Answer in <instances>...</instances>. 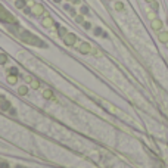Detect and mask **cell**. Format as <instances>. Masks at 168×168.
<instances>
[{
    "instance_id": "20",
    "label": "cell",
    "mask_w": 168,
    "mask_h": 168,
    "mask_svg": "<svg viewBox=\"0 0 168 168\" xmlns=\"http://www.w3.org/2000/svg\"><path fill=\"white\" fill-rule=\"evenodd\" d=\"M0 102H2V96H0Z\"/></svg>"
},
{
    "instance_id": "6",
    "label": "cell",
    "mask_w": 168,
    "mask_h": 168,
    "mask_svg": "<svg viewBox=\"0 0 168 168\" xmlns=\"http://www.w3.org/2000/svg\"><path fill=\"white\" fill-rule=\"evenodd\" d=\"M158 40H159L161 43L167 44V43H168V31H164V30L158 31Z\"/></svg>"
},
{
    "instance_id": "17",
    "label": "cell",
    "mask_w": 168,
    "mask_h": 168,
    "mask_svg": "<svg viewBox=\"0 0 168 168\" xmlns=\"http://www.w3.org/2000/svg\"><path fill=\"white\" fill-rule=\"evenodd\" d=\"M9 111H10V114H12V115H16V109H14V108H10Z\"/></svg>"
},
{
    "instance_id": "5",
    "label": "cell",
    "mask_w": 168,
    "mask_h": 168,
    "mask_svg": "<svg viewBox=\"0 0 168 168\" xmlns=\"http://www.w3.org/2000/svg\"><path fill=\"white\" fill-rule=\"evenodd\" d=\"M41 24L44 25L46 28H53L55 27V22H53V19H52L47 14H46V16L43 18V21H41Z\"/></svg>"
},
{
    "instance_id": "1",
    "label": "cell",
    "mask_w": 168,
    "mask_h": 168,
    "mask_svg": "<svg viewBox=\"0 0 168 168\" xmlns=\"http://www.w3.org/2000/svg\"><path fill=\"white\" fill-rule=\"evenodd\" d=\"M31 12H33L35 16H43V15H46V9H44V6L41 3H33Z\"/></svg>"
},
{
    "instance_id": "16",
    "label": "cell",
    "mask_w": 168,
    "mask_h": 168,
    "mask_svg": "<svg viewBox=\"0 0 168 168\" xmlns=\"http://www.w3.org/2000/svg\"><path fill=\"white\" fill-rule=\"evenodd\" d=\"M0 168H9V164L7 162H0Z\"/></svg>"
},
{
    "instance_id": "8",
    "label": "cell",
    "mask_w": 168,
    "mask_h": 168,
    "mask_svg": "<svg viewBox=\"0 0 168 168\" xmlns=\"http://www.w3.org/2000/svg\"><path fill=\"white\" fill-rule=\"evenodd\" d=\"M10 108H12V106H10V102L2 99V102H0V109H2V111H9Z\"/></svg>"
},
{
    "instance_id": "15",
    "label": "cell",
    "mask_w": 168,
    "mask_h": 168,
    "mask_svg": "<svg viewBox=\"0 0 168 168\" xmlns=\"http://www.w3.org/2000/svg\"><path fill=\"white\" fill-rule=\"evenodd\" d=\"M24 80L27 81V83H33V80H34V78H33L31 75H25V77H24Z\"/></svg>"
},
{
    "instance_id": "7",
    "label": "cell",
    "mask_w": 168,
    "mask_h": 168,
    "mask_svg": "<svg viewBox=\"0 0 168 168\" xmlns=\"http://www.w3.org/2000/svg\"><path fill=\"white\" fill-rule=\"evenodd\" d=\"M43 96H44L46 100H53V102H56L55 95H53V92H52L50 88H46V90H44V92H43Z\"/></svg>"
},
{
    "instance_id": "12",
    "label": "cell",
    "mask_w": 168,
    "mask_h": 168,
    "mask_svg": "<svg viewBox=\"0 0 168 168\" xmlns=\"http://www.w3.org/2000/svg\"><path fill=\"white\" fill-rule=\"evenodd\" d=\"M115 10L122 12V10H124V5H122L121 2H117V3H115Z\"/></svg>"
},
{
    "instance_id": "3",
    "label": "cell",
    "mask_w": 168,
    "mask_h": 168,
    "mask_svg": "<svg viewBox=\"0 0 168 168\" xmlns=\"http://www.w3.org/2000/svg\"><path fill=\"white\" fill-rule=\"evenodd\" d=\"M92 50H93V47L90 46L88 43H86V41H83V43L78 46V52H80V53H83V55H88V53H92Z\"/></svg>"
},
{
    "instance_id": "19",
    "label": "cell",
    "mask_w": 168,
    "mask_h": 168,
    "mask_svg": "<svg viewBox=\"0 0 168 168\" xmlns=\"http://www.w3.org/2000/svg\"><path fill=\"white\" fill-rule=\"evenodd\" d=\"M15 168H24V167H21V165H16V167H15Z\"/></svg>"
},
{
    "instance_id": "18",
    "label": "cell",
    "mask_w": 168,
    "mask_h": 168,
    "mask_svg": "<svg viewBox=\"0 0 168 168\" xmlns=\"http://www.w3.org/2000/svg\"><path fill=\"white\" fill-rule=\"evenodd\" d=\"M148 3H153V2H156V0H146Z\"/></svg>"
},
{
    "instance_id": "21",
    "label": "cell",
    "mask_w": 168,
    "mask_h": 168,
    "mask_svg": "<svg viewBox=\"0 0 168 168\" xmlns=\"http://www.w3.org/2000/svg\"><path fill=\"white\" fill-rule=\"evenodd\" d=\"M167 47H168V43H167Z\"/></svg>"
},
{
    "instance_id": "2",
    "label": "cell",
    "mask_w": 168,
    "mask_h": 168,
    "mask_svg": "<svg viewBox=\"0 0 168 168\" xmlns=\"http://www.w3.org/2000/svg\"><path fill=\"white\" fill-rule=\"evenodd\" d=\"M75 41H77V35L74 34V33H68L65 37H63V43H65V46H74L75 44Z\"/></svg>"
},
{
    "instance_id": "14",
    "label": "cell",
    "mask_w": 168,
    "mask_h": 168,
    "mask_svg": "<svg viewBox=\"0 0 168 168\" xmlns=\"http://www.w3.org/2000/svg\"><path fill=\"white\" fill-rule=\"evenodd\" d=\"M31 87L33 88H40V81H38V80H33V83H31Z\"/></svg>"
},
{
    "instance_id": "10",
    "label": "cell",
    "mask_w": 168,
    "mask_h": 168,
    "mask_svg": "<svg viewBox=\"0 0 168 168\" xmlns=\"http://www.w3.org/2000/svg\"><path fill=\"white\" fill-rule=\"evenodd\" d=\"M18 93H19L21 96H25V95L28 93V87H27V86H21V87L18 88Z\"/></svg>"
},
{
    "instance_id": "13",
    "label": "cell",
    "mask_w": 168,
    "mask_h": 168,
    "mask_svg": "<svg viewBox=\"0 0 168 168\" xmlns=\"http://www.w3.org/2000/svg\"><path fill=\"white\" fill-rule=\"evenodd\" d=\"M7 72H9V74H12V75H18V72H19V71H18V68H16V67H12V68H9V69H7Z\"/></svg>"
},
{
    "instance_id": "4",
    "label": "cell",
    "mask_w": 168,
    "mask_h": 168,
    "mask_svg": "<svg viewBox=\"0 0 168 168\" xmlns=\"http://www.w3.org/2000/svg\"><path fill=\"white\" fill-rule=\"evenodd\" d=\"M150 25H152V30L158 33V31H161V30H162V27H164V22H162L159 18H155V19H152Z\"/></svg>"
},
{
    "instance_id": "11",
    "label": "cell",
    "mask_w": 168,
    "mask_h": 168,
    "mask_svg": "<svg viewBox=\"0 0 168 168\" xmlns=\"http://www.w3.org/2000/svg\"><path fill=\"white\" fill-rule=\"evenodd\" d=\"M6 62H7V56L5 53H0V65H5Z\"/></svg>"
},
{
    "instance_id": "9",
    "label": "cell",
    "mask_w": 168,
    "mask_h": 168,
    "mask_svg": "<svg viewBox=\"0 0 168 168\" xmlns=\"http://www.w3.org/2000/svg\"><path fill=\"white\" fill-rule=\"evenodd\" d=\"M16 81H18V75H7V83L9 84H16Z\"/></svg>"
}]
</instances>
